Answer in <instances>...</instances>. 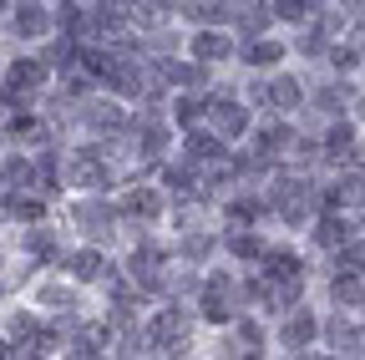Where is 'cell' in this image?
I'll list each match as a JSON object with an SVG mask.
<instances>
[{
	"label": "cell",
	"instance_id": "6da1fadb",
	"mask_svg": "<svg viewBox=\"0 0 365 360\" xmlns=\"http://www.w3.org/2000/svg\"><path fill=\"white\" fill-rule=\"evenodd\" d=\"M56 31V0H16L6 11V36L16 46H41Z\"/></svg>",
	"mask_w": 365,
	"mask_h": 360
},
{
	"label": "cell",
	"instance_id": "7a4b0ae2",
	"mask_svg": "<svg viewBox=\"0 0 365 360\" xmlns=\"http://www.w3.org/2000/svg\"><path fill=\"white\" fill-rule=\"evenodd\" d=\"M16 249H21V259L31 264V269H51V264H61V229L51 218H41V223H21V234H16Z\"/></svg>",
	"mask_w": 365,
	"mask_h": 360
},
{
	"label": "cell",
	"instance_id": "3957f363",
	"mask_svg": "<svg viewBox=\"0 0 365 360\" xmlns=\"http://www.w3.org/2000/svg\"><path fill=\"white\" fill-rule=\"evenodd\" d=\"M66 183L71 188H112V173H107L102 148H91V143L71 148L66 153Z\"/></svg>",
	"mask_w": 365,
	"mask_h": 360
},
{
	"label": "cell",
	"instance_id": "277c9868",
	"mask_svg": "<svg viewBox=\"0 0 365 360\" xmlns=\"http://www.w3.org/2000/svg\"><path fill=\"white\" fill-rule=\"evenodd\" d=\"M0 76H6L11 86H21V92H31V97H41L46 86L56 81V71L46 66L41 56H31V51H16L11 61H0Z\"/></svg>",
	"mask_w": 365,
	"mask_h": 360
},
{
	"label": "cell",
	"instance_id": "5b68a950",
	"mask_svg": "<svg viewBox=\"0 0 365 360\" xmlns=\"http://www.w3.org/2000/svg\"><path fill=\"white\" fill-rule=\"evenodd\" d=\"M36 309H46V314H56V320H76V309H81V284L66 274V279H41L36 284Z\"/></svg>",
	"mask_w": 365,
	"mask_h": 360
},
{
	"label": "cell",
	"instance_id": "8992f818",
	"mask_svg": "<svg viewBox=\"0 0 365 360\" xmlns=\"http://www.w3.org/2000/svg\"><path fill=\"white\" fill-rule=\"evenodd\" d=\"M66 218L76 223L86 239H107V234H112V223H117V208L102 203V198H76V203L66 208Z\"/></svg>",
	"mask_w": 365,
	"mask_h": 360
},
{
	"label": "cell",
	"instance_id": "52a82bcc",
	"mask_svg": "<svg viewBox=\"0 0 365 360\" xmlns=\"http://www.w3.org/2000/svg\"><path fill=\"white\" fill-rule=\"evenodd\" d=\"M61 269L76 279V284H102V279H112V264H107V254L102 249H71V254H61Z\"/></svg>",
	"mask_w": 365,
	"mask_h": 360
},
{
	"label": "cell",
	"instance_id": "ba28073f",
	"mask_svg": "<svg viewBox=\"0 0 365 360\" xmlns=\"http://www.w3.org/2000/svg\"><path fill=\"white\" fill-rule=\"evenodd\" d=\"M188 340V320H182V309H158L148 320V345H163V350H182Z\"/></svg>",
	"mask_w": 365,
	"mask_h": 360
},
{
	"label": "cell",
	"instance_id": "9c48e42d",
	"mask_svg": "<svg viewBox=\"0 0 365 360\" xmlns=\"http://www.w3.org/2000/svg\"><path fill=\"white\" fill-rule=\"evenodd\" d=\"M41 325H46V314H41V309H11L6 320H0V330H6V335L21 345V355H31V345H36Z\"/></svg>",
	"mask_w": 365,
	"mask_h": 360
},
{
	"label": "cell",
	"instance_id": "30bf717a",
	"mask_svg": "<svg viewBox=\"0 0 365 360\" xmlns=\"http://www.w3.org/2000/svg\"><path fill=\"white\" fill-rule=\"evenodd\" d=\"M81 122L91 132H122V107L117 102H86L81 107Z\"/></svg>",
	"mask_w": 365,
	"mask_h": 360
},
{
	"label": "cell",
	"instance_id": "8fae6325",
	"mask_svg": "<svg viewBox=\"0 0 365 360\" xmlns=\"http://www.w3.org/2000/svg\"><path fill=\"white\" fill-rule=\"evenodd\" d=\"M264 279H304V269L284 249H264Z\"/></svg>",
	"mask_w": 365,
	"mask_h": 360
},
{
	"label": "cell",
	"instance_id": "7c38bea8",
	"mask_svg": "<svg viewBox=\"0 0 365 360\" xmlns=\"http://www.w3.org/2000/svg\"><path fill=\"white\" fill-rule=\"evenodd\" d=\"M213 122L223 138H244V127H249V112L239 102H213Z\"/></svg>",
	"mask_w": 365,
	"mask_h": 360
},
{
	"label": "cell",
	"instance_id": "4fadbf2b",
	"mask_svg": "<svg viewBox=\"0 0 365 360\" xmlns=\"http://www.w3.org/2000/svg\"><path fill=\"white\" fill-rule=\"evenodd\" d=\"M223 56H228V36H218V31L193 36V61H223Z\"/></svg>",
	"mask_w": 365,
	"mask_h": 360
},
{
	"label": "cell",
	"instance_id": "5bb4252c",
	"mask_svg": "<svg viewBox=\"0 0 365 360\" xmlns=\"http://www.w3.org/2000/svg\"><path fill=\"white\" fill-rule=\"evenodd\" d=\"M223 289H228V284H223V279H213V284H208V294H203V320H213V325H223L228 314H234V309H228V299H223Z\"/></svg>",
	"mask_w": 365,
	"mask_h": 360
},
{
	"label": "cell",
	"instance_id": "9a60e30c",
	"mask_svg": "<svg viewBox=\"0 0 365 360\" xmlns=\"http://www.w3.org/2000/svg\"><path fill=\"white\" fill-rule=\"evenodd\" d=\"M314 330H319V325L309 320V314H289V325H284V345H289V350H304V345L314 340Z\"/></svg>",
	"mask_w": 365,
	"mask_h": 360
},
{
	"label": "cell",
	"instance_id": "2e32d148",
	"mask_svg": "<svg viewBox=\"0 0 365 360\" xmlns=\"http://www.w3.org/2000/svg\"><path fill=\"white\" fill-rule=\"evenodd\" d=\"M325 203H330V208H340V203H365V183H360V178H340V183L325 193Z\"/></svg>",
	"mask_w": 365,
	"mask_h": 360
},
{
	"label": "cell",
	"instance_id": "e0dca14e",
	"mask_svg": "<svg viewBox=\"0 0 365 360\" xmlns=\"http://www.w3.org/2000/svg\"><path fill=\"white\" fill-rule=\"evenodd\" d=\"M182 153H188L193 163H208V158H218V153H223V143H218V138H208V132H193V138L182 143Z\"/></svg>",
	"mask_w": 365,
	"mask_h": 360
},
{
	"label": "cell",
	"instance_id": "ac0fdd59",
	"mask_svg": "<svg viewBox=\"0 0 365 360\" xmlns=\"http://www.w3.org/2000/svg\"><path fill=\"white\" fill-rule=\"evenodd\" d=\"M269 102H274V107H279V112H289V107H299V81H294V76H279V81H274V86H269Z\"/></svg>",
	"mask_w": 365,
	"mask_h": 360
},
{
	"label": "cell",
	"instance_id": "d6986e66",
	"mask_svg": "<svg viewBox=\"0 0 365 360\" xmlns=\"http://www.w3.org/2000/svg\"><path fill=\"white\" fill-rule=\"evenodd\" d=\"M330 340H335L340 350H350V355H365V330H350L345 320H335V325H330Z\"/></svg>",
	"mask_w": 365,
	"mask_h": 360
},
{
	"label": "cell",
	"instance_id": "ffe728a7",
	"mask_svg": "<svg viewBox=\"0 0 365 360\" xmlns=\"http://www.w3.org/2000/svg\"><path fill=\"white\" fill-rule=\"evenodd\" d=\"M122 208L137 213V218H153V213H158V193H153V188H132V193L122 198Z\"/></svg>",
	"mask_w": 365,
	"mask_h": 360
},
{
	"label": "cell",
	"instance_id": "44dd1931",
	"mask_svg": "<svg viewBox=\"0 0 365 360\" xmlns=\"http://www.w3.org/2000/svg\"><path fill=\"white\" fill-rule=\"evenodd\" d=\"M340 269H350V274L365 279V239H345L340 244Z\"/></svg>",
	"mask_w": 365,
	"mask_h": 360
},
{
	"label": "cell",
	"instance_id": "7402d4cb",
	"mask_svg": "<svg viewBox=\"0 0 365 360\" xmlns=\"http://www.w3.org/2000/svg\"><path fill=\"white\" fill-rule=\"evenodd\" d=\"M330 289H335L340 304H365V284H360V274H340Z\"/></svg>",
	"mask_w": 365,
	"mask_h": 360
},
{
	"label": "cell",
	"instance_id": "603a6c76",
	"mask_svg": "<svg viewBox=\"0 0 365 360\" xmlns=\"http://www.w3.org/2000/svg\"><path fill=\"white\" fill-rule=\"evenodd\" d=\"M163 76H168V81H178V86H203V66H198V61H193V66L168 61V66H163Z\"/></svg>",
	"mask_w": 365,
	"mask_h": 360
},
{
	"label": "cell",
	"instance_id": "cb8c5ba5",
	"mask_svg": "<svg viewBox=\"0 0 365 360\" xmlns=\"http://www.w3.org/2000/svg\"><path fill=\"white\" fill-rule=\"evenodd\" d=\"M314 234H319V244H325V249H340V244L350 239V223H340V218H325Z\"/></svg>",
	"mask_w": 365,
	"mask_h": 360
},
{
	"label": "cell",
	"instance_id": "d4e9b609",
	"mask_svg": "<svg viewBox=\"0 0 365 360\" xmlns=\"http://www.w3.org/2000/svg\"><path fill=\"white\" fill-rule=\"evenodd\" d=\"M350 143H355V132H350V127H335L330 138H325V158H335V163L350 158Z\"/></svg>",
	"mask_w": 365,
	"mask_h": 360
},
{
	"label": "cell",
	"instance_id": "484cf974",
	"mask_svg": "<svg viewBox=\"0 0 365 360\" xmlns=\"http://www.w3.org/2000/svg\"><path fill=\"white\" fill-rule=\"evenodd\" d=\"M228 254H234V259H264V244L254 234H234V239H228Z\"/></svg>",
	"mask_w": 365,
	"mask_h": 360
},
{
	"label": "cell",
	"instance_id": "4316f807",
	"mask_svg": "<svg viewBox=\"0 0 365 360\" xmlns=\"http://www.w3.org/2000/svg\"><path fill=\"white\" fill-rule=\"evenodd\" d=\"M279 56H284V51L274 46V41H259V46H249V66H274Z\"/></svg>",
	"mask_w": 365,
	"mask_h": 360
},
{
	"label": "cell",
	"instance_id": "83f0119b",
	"mask_svg": "<svg viewBox=\"0 0 365 360\" xmlns=\"http://www.w3.org/2000/svg\"><path fill=\"white\" fill-rule=\"evenodd\" d=\"M168 188L188 198V193H193V173H188V168H168Z\"/></svg>",
	"mask_w": 365,
	"mask_h": 360
},
{
	"label": "cell",
	"instance_id": "f1b7e54d",
	"mask_svg": "<svg viewBox=\"0 0 365 360\" xmlns=\"http://www.w3.org/2000/svg\"><path fill=\"white\" fill-rule=\"evenodd\" d=\"M314 6H319V0H279V16H284V21H299V16H309Z\"/></svg>",
	"mask_w": 365,
	"mask_h": 360
},
{
	"label": "cell",
	"instance_id": "f546056e",
	"mask_svg": "<svg viewBox=\"0 0 365 360\" xmlns=\"http://www.w3.org/2000/svg\"><path fill=\"white\" fill-rule=\"evenodd\" d=\"M198 112H203V102H193V97H182V102H178V112H173V117H178V122H182V127H188V122H193V117H198Z\"/></svg>",
	"mask_w": 365,
	"mask_h": 360
},
{
	"label": "cell",
	"instance_id": "4dcf8cb0",
	"mask_svg": "<svg viewBox=\"0 0 365 360\" xmlns=\"http://www.w3.org/2000/svg\"><path fill=\"white\" fill-rule=\"evenodd\" d=\"M340 102H345V92H340V86H330V92H319V107H325V112H340Z\"/></svg>",
	"mask_w": 365,
	"mask_h": 360
},
{
	"label": "cell",
	"instance_id": "1f68e13d",
	"mask_svg": "<svg viewBox=\"0 0 365 360\" xmlns=\"http://www.w3.org/2000/svg\"><path fill=\"white\" fill-rule=\"evenodd\" d=\"M208 254V239H188V259H203Z\"/></svg>",
	"mask_w": 365,
	"mask_h": 360
},
{
	"label": "cell",
	"instance_id": "d6a6232c",
	"mask_svg": "<svg viewBox=\"0 0 365 360\" xmlns=\"http://www.w3.org/2000/svg\"><path fill=\"white\" fill-rule=\"evenodd\" d=\"M0 36H6V16H0Z\"/></svg>",
	"mask_w": 365,
	"mask_h": 360
}]
</instances>
